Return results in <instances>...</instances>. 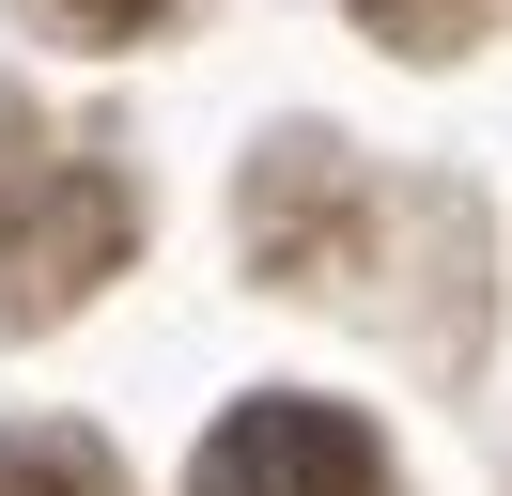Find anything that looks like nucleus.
I'll return each instance as SVG.
<instances>
[{
    "label": "nucleus",
    "mask_w": 512,
    "mask_h": 496,
    "mask_svg": "<svg viewBox=\"0 0 512 496\" xmlns=\"http://www.w3.org/2000/svg\"><path fill=\"white\" fill-rule=\"evenodd\" d=\"M125 248H140V186L109 171V155H32V171H0V326H63Z\"/></svg>",
    "instance_id": "1"
},
{
    "label": "nucleus",
    "mask_w": 512,
    "mask_h": 496,
    "mask_svg": "<svg viewBox=\"0 0 512 496\" xmlns=\"http://www.w3.org/2000/svg\"><path fill=\"white\" fill-rule=\"evenodd\" d=\"M187 496H388V450H373V419H342V403L264 388V403H233V419L202 434Z\"/></svg>",
    "instance_id": "2"
},
{
    "label": "nucleus",
    "mask_w": 512,
    "mask_h": 496,
    "mask_svg": "<svg viewBox=\"0 0 512 496\" xmlns=\"http://www.w3.org/2000/svg\"><path fill=\"white\" fill-rule=\"evenodd\" d=\"M249 264L264 279H295V295H326V279L357 264V233H373V186H357V155L342 140H280V155H249Z\"/></svg>",
    "instance_id": "3"
},
{
    "label": "nucleus",
    "mask_w": 512,
    "mask_h": 496,
    "mask_svg": "<svg viewBox=\"0 0 512 496\" xmlns=\"http://www.w3.org/2000/svg\"><path fill=\"white\" fill-rule=\"evenodd\" d=\"M0 496H125V465H109V434H78V419H16L0 434Z\"/></svg>",
    "instance_id": "4"
},
{
    "label": "nucleus",
    "mask_w": 512,
    "mask_h": 496,
    "mask_svg": "<svg viewBox=\"0 0 512 496\" xmlns=\"http://www.w3.org/2000/svg\"><path fill=\"white\" fill-rule=\"evenodd\" d=\"M481 16H497V0H357V31H373V47H404V62L481 47Z\"/></svg>",
    "instance_id": "5"
},
{
    "label": "nucleus",
    "mask_w": 512,
    "mask_h": 496,
    "mask_svg": "<svg viewBox=\"0 0 512 496\" xmlns=\"http://www.w3.org/2000/svg\"><path fill=\"white\" fill-rule=\"evenodd\" d=\"M47 16H78V31H140V16H171V0H47Z\"/></svg>",
    "instance_id": "6"
}]
</instances>
